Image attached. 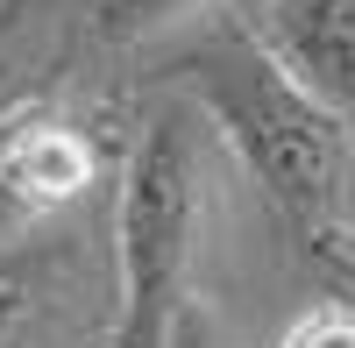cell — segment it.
Instances as JSON below:
<instances>
[{
    "label": "cell",
    "mask_w": 355,
    "mask_h": 348,
    "mask_svg": "<svg viewBox=\"0 0 355 348\" xmlns=\"http://www.w3.org/2000/svg\"><path fill=\"white\" fill-rule=\"evenodd\" d=\"M192 107L206 128L227 135V150L249 164V178L277 199L291 220L327 235L341 192L355 178V128H341L299 78H291L256 28H214L178 57Z\"/></svg>",
    "instance_id": "1"
},
{
    "label": "cell",
    "mask_w": 355,
    "mask_h": 348,
    "mask_svg": "<svg viewBox=\"0 0 355 348\" xmlns=\"http://www.w3.org/2000/svg\"><path fill=\"white\" fill-rule=\"evenodd\" d=\"M206 114L178 100L150 114L121 207H114V284H121V313H114V348H164L178 306L192 299V249L206 220Z\"/></svg>",
    "instance_id": "2"
},
{
    "label": "cell",
    "mask_w": 355,
    "mask_h": 348,
    "mask_svg": "<svg viewBox=\"0 0 355 348\" xmlns=\"http://www.w3.org/2000/svg\"><path fill=\"white\" fill-rule=\"evenodd\" d=\"M93 178H100V150L71 114H57L36 93L8 107V121H0V227L8 235H36L71 199H85Z\"/></svg>",
    "instance_id": "3"
},
{
    "label": "cell",
    "mask_w": 355,
    "mask_h": 348,
    "mask_svg": "<svg viewBox=\"0 0 355 348\" xmlns=\"http://www.w3.org/2000/svg\"><path fill=\"white\" fill-rule=\"evenodd\" d=\"M85 249L78 235H21L0 242V348H43L64 313L85 299Z\"/></svg>",
    "instance_id": "4"
},
{
    "label": "cell",
    "mask_w": 355,
    "mask_h": 348,
    "mask_svg": "<svg viewBox=\"0 0 355 348\" xmlns=\"http://www.w3.org/2000/svg\"><path fill=\"white\" fill-rule=\"evenodd\" d=\"M256 36L341 128H355V0H277Z\"/></svg>",
    "instance_id": "5"
},
{
    "label": "cell",
    "mask_w": 355,
    "mask_h": 348,
    "mask_svg": "<svg viewBox=\"0 0 355 348\" xmlns=\"http://www.w3.org/2000/svg\"><path fill=\"white\" fill-rule=\"evenodd\" d=\"M206 0H93V36L100 43H150L164 28H178Z\"/></svg>",
    "instance_id": "6"
},
{
    "label": "cell",
    "mask_w": 355,
    "mask_h": 348,
    "mask_svg": "<svg viewBox=\"0 0 355 348\" xmlns=\"http://www.w3.org/2000/svg\"><path fill=\"white\" fill-rule=\"evenodd\" d=\"M43 0H0V121L28 100V36H36Z\"/></svg>",
    "instance_id": "7"
},
{
    "label": "cell",
    "mask_w": 355,
    "mask_h": 348,
    "mask_svg": "<svg viewBox=\"0 0 355 348\" xmlns=\"http://www.w3.org/2000/svg\"><path fill=\"white\" fill-rule=\"evenodd\" d=\"M277 348H355V299H327V306L299 313Z\"/></svg>",
    "instance_id": "8"
},
{
    "label": "cell",
    "mask_w": 355,
    "mask_h": 348,
    "mask_svg": "<svg viewBox=\"0 0 355 348\" xmlns=\"http://www.w3.org/2000/svg\"><path fill=\"white\" fill-rule=\"evenodd\" d=\"M164 348H234L227 341V320L214 313V299H185L178 306V320H171V334H164Z\"/></svg>",
    "instance_id": "9"
}]
</instances>
